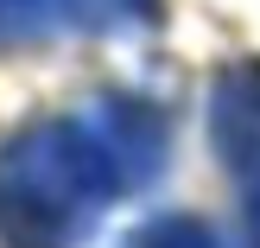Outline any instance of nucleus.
<instances>
[{
    "mask_svg": "<svg viewBox=\"0 0 260 248\" xmlns=\"http://www.w3.org/2000/svg\"><path fill=\"white\" fill-rule=\"evenodd\" d=\"M127 248H216V236L197 223V216H159V223L134 229Z\"/></svg>",
    "mask_w": 260,
    "mask_h": 248,
    "instance_id": "obj_5",
    "label": "nucleus"
},
{
    "mask_svg": "<svg viewBox=\"0 0 260 248\" xmlns=\"http://www.w3.org/2000/svg\"><path fill=\"white\" fill-rule=\"evenodd\" d=\"M108 172L83 121H45L0 153V242L7 248H76L108 204Z\"/></svg>",
    "mask_w": 260,
    "mask_h": 248,
    "instance_id": "obj_1",
    "label": "nucleus"
},
{
    "mask_svg": "<svg viewBox=\"0 0 260 248\" xmlns=\"http://www.w3.org/2000/svg\"><path fill=\"white\" fill-rule=\"evenodd\" d=\"M76 121H83V134H89V147H95V159H102L114 191H140V185L159 178V166H165V115L152 102L95 96Z\"/></svg>",
    "mask_w": 260,
    "mask_h": 248,
    "instance_id": "obj_2",
    "label": "nucleus"
},
{
    "mask_svg": "<svg viewBox=\"0 0 260 248\" xmlns=\"http://www.w3.org/2000/svg\"><path fill=\"white\" fill-rule=\"evenodd\" d=\"M51 19L76 32H134L159 19V0H51Z\"/></svg>",
    "mask_w": 260,
    "mask_h": 248,
    "instance_id": "obj_4",
    "label": "nucleus"
},
{
    "mask_svg": "<svg viewBox=\"0 0 260 248\" xmlns=\"http://www.w3.org/2000/svg\"><path fill=\"white\" fill-rule=\"evenodd\" d=\"M0 25H13V32H45L51 19V0H0Z\"/></svg>",
    "mask_w": 260,
    "mask_h": 248,
    "instance_id": "obj_6",
    "label": "nucleus"
},
{
    "mask_svg": "<svg viewBox=\"0 0 260 248\" xmlns=\"http://www.w3.org/2000/svg\"><path fill=\"white\" fill-rule=\"evenodd\" d=\"M210 140L222 166L241 178L248 204V248H260V64H235L210 89Z\"/></svg>",
    "mask_w": 260,
    "mask_h": 248,
    "instance_id": "obj_3",
    "label": "nucleus"
}]
</instances>
